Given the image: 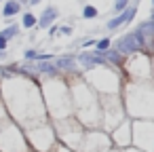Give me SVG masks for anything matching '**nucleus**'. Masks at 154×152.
<instances>
[{
    "instance_id": "obj_14",
    "label": "nucleus",
    "mask_w": 154,
    "mask_h": 152,
    "mask_svg": "<svg viewBox=\"0 0 154 152\" xmlns=\"http://www.w3.org/2000/svg\"><path fill=\"white\" fill-rule=\"evenodd\" d=\"M135 13H137V7L131 5V7H129L127 11H122L120 15H114L112 19H108V21H106V28H108L110 32H114V30H122L125 26H129V23L133 21Z\"/></svg>"
},
{
    "instance_id": "obj_27",
    "label": "nucleus",
    "mask_w": 154,
    "mask_h": 152,
    "mask_svg": "<svg viewBox=\"0 0 154 152\" xmlns=\"http://www.w3.org/2000/svg\"><path fill=\"white\" fill-rule=\"evenodd\" d=\"M57 34H59V26H51V28H49V36H51V38H55Z\"/></svg>"
},
{
    "instance_id": "obj_2",
    "label": "nucleus",
    "mask_w": 154,
    "mask_h": 152,
    "mask_svg": "<svg viewBox=\"0 0 154 152\" xmlns=\"http://www.w3.org/2000/svg\"><path fill=\"white\" fill-rule=\"evenodd\" d=\"M72 116L85 129H99V95L80 78V74L68 76Z\"/></svg>"
},
{
    "instance_id": "obj_26",
    "label": "nucleus",
    "mask_w": 154,
    "mask_h": 152,
    "mask_svg": "<svg viewBox=\"0 0 154 152\" xmlns=\"http://www.w3.org/2000/svg\"><path fill=\"white\" fill-rule=\"evenodd\" d=\"M7 120H9V116H7V110H5V106H2V99H0V125L7 123Z\"/></svg>"
},
{
    "instance_id": "obj_17",
    "label": "nucleus",
    "mask_w": 154,
    "mask_h": 152,
    "mask_svg": "<svg viewBox=\"0 0 154 152\" xmlns=\"http://www.w3.org/2000/svg\"><path fill=\"white\" fill-rule=\"evenodd\" d=\"M36 21H38V17H36L32 11H26V13L21 15V26H19V28H23V30H32V28H36Z\"/></svg>"
},
{
    "instance_id": "obj_19",
    "label": "nucleus",
    "mask_w": 154,
    "mask_h": 152,
    "mask_svg": "<svg viewBox=\"0 0 154 152\" xmlns=\"http://www.w3.org/2000/svg\"><path fill=\"white\" fill-rule=\"evenodd\" d=\"M95 17H99V9L93 5H85L82 7V19H95Z\"/></svg>"
},
{
    "instance_id": "obj_31",
    "label": "nucleus",
    "mask_w": 154,
    "mask_h": 152,
    "mask_svg": "<svg viewBox=\"0 0 154 152\" xmlns=\"http://www.w3.org/2000/svg\"><path fill=\"white\" fill-rule=\"evenodd\" d=\"M101 152H118L116 148H108V150H101Z\"/></svg>"
},
{
    "instance_id": "obj_16",
    "label": "nucleus",
    "mask_w": 154,
    "mask_h": 152,
    "mask_svg": "<svg viewBox=\"0 0 154 152\" xmlns=\"http://www.w3.org/2000/svg\"><path fill=\"white\" fill-rule=\"evenodd\" d=\"M21 13V2L19 0H5V7H2V17L5 19H13Z\"/></svg>"
},
{
    "instance_id": "obj_10",
    "label": "nucleus",
    "mask_w": 154,
    "mask_h": 152,
    "mask_svg": "<svg viewBox=\"0 0 154 152\" xmlns=\"http://www.w3.org/2000/svg\"><path fill=\"white\" fill-rule=\"evenodd\" d=\"M23 135H26V141H28L32 152H51L57 144V137H55V131H53L51 123L32 127V129L23 131Z\"/></svg>"
},
{
    "instance_id": "obj_21",
    "label": "nucleus",
    "mask_w": 154,
    "mask_h": 152,
    "mask_svg": "<svg viewBox=\"0 0 154 152\" xmlns=\"http://www.w3.org/2000/svg\"><path fill=\"white\" fill-rule=\"evenodd\" d=\"M110 47H112V38H110V36H106V38H99V40L95 42V51H99V53L108 51Z\"/></svg>"
},
{
    "instance_id": "obj_15",
    "label": "nucleus",
    "mask_w": 154,
    "mask_h": 152,
    "mask_svg": "<svg viewBox=\"0 0 154 152\" xmlns=\"http://www.w3.org/2000/svg\"><path fill=\"white\" fill-rule=\"evenodd\" d=\"M57 17H59V9H57L55 5H49V7L42 9V13H40L38 21H36V28L49 30L51 26H55V19H57Z\"/></svg>"
},
{
    "instance_id": "obj_12",
    "label": "nucleus",
    "mask_w": 154,
    "mask_h": 152,
    "mask_svg": "<svg viewBox=\"0 0 154 152\" xmlns=\"http://www.w3.org/2000/svg\"><path fill=\"white\" fill-rule=\"evenodd\" d=\"M108 148H114V146H112V139H110V135L106 131H101V129H85V135H82L78 152H101V150H108Z\"/></svg>"
},
{
    "instance_id": "obj_13",
    "label": "nucleus",
    "mask_w": 154,
    "mask_h": 152,
    "mask_svg": "<svg viewBox=\"0 0 154 152\" xmlns=\"http://www.w3.org/2000/svg\"><path fill=\"white\" fill-rule=\"evenodd\" d=\"M108 135H110L112 146H114L116 150H125V148H129V146H131V120L125 118V120H122L116 129H112Z\"/></svg>"
},
{
    "instance_id": "obj_22",
    "label": "nucleus",
    "mask_w": 154,
    "mask_h": 152,
    "mask_svg": "<svg viewBox=\"0 0 154 152\" xmlns=\"http://www.w3.org/2000/svg\"><path fill=\"white\" fill-rule=\"evenodd\" d=\"M23 59H26L28 64H30V61H36V59H38V51H36V49H26Z\"/></svg>"
},
{
    "instance_id": "obj_30",
    "label": "nucleus",
    "mask_w": 154,
    "mask_h": 152,
    "mask_svg": "<svg viewBox=\"0 0 154 152\" xmlns=\"http://www.w3.org/2000/svg\"><path fill=\"white\" fill-rule=\"evenodd\" d=\"M152 85H154V53H152Z\"/></svg>"
},
{
    "instance_id": "obj_29",
    "label": "nucleus",
    "mask_w": 154,
    "mask_h": 152,
    "mask_svg": "<svg viewBox=\"0 0 154 152\" xmlns=\"http://www.w3.org/2000/svg\"><path fill=\"white\" fill-rule=\"evenodd\" d=\"M19 2H21V5H38L40 0H19Z\"/></svg>"
},
{
    "instance_id": "obj_4",
    "label": "nucleus",
    "mask_w": 154,
    "mask_h": 152,
    "mask_svg": "<svg viewBox=\"0 0 154 152\" xmlns=\"http://www.w3.org/2000/svg\"><path fill=\"white\" fill-rule=\"evenodd\" d=\"M42 104L49 116V123L63 120L72 116V101H70V87L63 76H49L38 80Z\"/></svg>"
},
{
    "instance_id": "obj_23",
    "label": "nucleus",
    "mask_w": 154,
    "mask_h": 152,
    "mask_svg": "<svg viewBox=\"0 0 154 152\" xmlns=\"http://www.w3.org/2000/svg\"><path fill=\"white\" fill-rule=\"evenodd\" d=\"M95 42H97L95 38H85V40L80 42V49H82V51H85V49H91V47L95 49Z\"/></svg>"
},
{
    "instance_id": "obj_9",
    "label": "nucleus",
    "mask_w": 154,
    "mask_h": 152,
    "mask_svg": "<svg viewBox=\"0 0 154 152\" xmlns=\"http://www.w3.org/2000/svg\"><path fill=\"white\" fill-rule=\"evenodd\" d=\"M0 152H32L23 131L11 118L0 125Z\"/></svg>"
},
{
    "instance_id": "obj_18",
    "label": "nucleus",
    "mask_w": 154,
    "mask_h": 152,
    "mask_svg": "<svg viewBox=\"0 0 154 152\" xmlns=\"http://www.w3.org/2000/svg\"><path fill=\"white\" fill-rule=\"evenodd\" d=\"M19 30H21V28H19L17 23H9L7 28H2V32H0V36H2V38H5V40L9 42V40H13V38H15V36L19 34Z\"/></svg>"
},
{
    "instance_id": "obj_25",
    "label": "nucleus",
    "mask_w": 154,
    "mask_h": 152,
    "mask_svg": "<svg viewBox=\"0 0 154 152\" xmlns=\"http://www.w3.org/2000/svg\"><path fill=\"white\" fill-rule=\"evenodd\" d=\"M51 152H74V150H70L68 146H63V144H59V141H57V144H55V148H53Z\"/></svg>"
},
{
    "instance_id": "obj_7",
    "label": "nucleus",
    "mask_w": 154,
    "mask_h": 152,
    "mask_svg": "<svg viewBox=\"0 0 154 152\" xmlns=\"http://www.w3.org/2000/svg\"><path fill=\"white\" fill-rule=\"evenodd\" d=\"M127 118L120 95H99V129L110 133Z\"/></svg>"
},
{
    "instance_id": "obj_5",
    "label": "nucleus",
    "mask_w": 154,
    "mask_h": 152,
    "mask_svg": "<svg viewBox=\"0 0 154 152\" xmlns=\"http://www.w3.org/2000/svg\"><path fill=\"white\" fill-rule=\"evenodd\" d=\"M80 78L97 93V95H120L122 89V74L120 70L108 68V66H97L80 74Z\"/></svg>"
},
{
    "instance_id": "obj_11",
    "label": "nucleus",
    "mask_w": 154,
    "mask_h": 152,
    "mask_svg": "<svg viewBox=\"0 0 154 152\" xmlns=\"http://www.w3.org/2000/svg\"><path fill=\"white\" fill-rule=\"evenodd\" d=\"M131 146L139 152H154V120H131Z\"/></svg>"
},
{
    "instance_id": "obj_1",
    "label": "nucleus",
    "mask_w": 154,
    "mask_h": 152,
    "mask_svg": "<svg viewBox=\"0 0 154 152\" xmlns=\"http://www.w3.org/2000/svg\"><path fill=\"white\" fill-rule=\"evenodd\" d=\"M0 99H2V106L7 110V116L21 131L49 123L38 82L23 72H17V70L5 72L2 70V76H0Z\"/></svg>"
},
{
    "instance_id": "obj_24",
    "label": "nucleus",
    "mask_w": 154,
    "mask_h": 152,
    "mask_svg": "<svg viewBox=\"0 0 154 152\" xmlns=\"http://www.w3.org/2000/svg\"><path fill=\"white\" fill-rule=\"evenodd\" d=\"M72 32H74L72 26H59V34H63V36H72Z\"/></svg>"
},
{
    "instance_id": "obj_28",
    "label": "nucleus",
    "mask_w": 154,
    "mask_h": 152,
    "mask_svg": "<svg viewBox=\"0 0 154 152\" xmlns=\"http://www.w3.org/2000/svg\"><path fill=\"white\" fill-rule=\"evenodd\" d=\"M7 49H9V42H7L2 36H0V51H7Z\"/></svg>"
},
{
    "instance_id": "obj_8",
    "label": "nucleus",
    "mask_w": 154,
    "mask_h": 152,
    "mask_svg": "<svg viewBox=\"0 0 154 152\" xmlns=\"http://www.w3.org/2000/svg\"><path fill=\"white\" fill-rule=\"evenodd\" d=\"M51 127H53L55 137H57L59 144H63V146H68L70 150L78 152L80 141H82V135H85V127H82L74 116L63 118V120H55V123H51Z\"/></svg>"
},
{
    "instance_id": "obj_20",
    "label": "nucleus",
    "mask_w": 154,
    "mask_h": 152,
    "mask_svg": "<svg viewBox=\"0 0 154 152\" xmlns=\"http://www.w3.org/2000/svg\"><path fill=\"white\" fill-rule=\"evenodd\" d=\"M131 7V0H114V7H112V13L114 15H120L122 11H127Z\"/></svg>"
},
{
    "instance_id": "obj_3",
    "label": "nucleus",
    "mask_w": 154,
    "mask_h": 152,
    "mask_svg": "<svg viewBox=\"0 0 154 152\" xmlns=\"http://www.w3.org/2000/svg\"><path fill=\"white\" fill-rule=\"evenodd\" d=\"M122 108L129 120H154V85L122 80Z\"/></svg>"
},
{
    "instance_id": "obj_6",
    "label": "nucleus",
    "mask_w": 154,
    "mask_h": 152,
    "mask_svg": "<svg viewBox=\"0 0 154 152\" xmlns=\"http://www.w3.org/2000/svg\"><path fill=\"white\" fill-rule=\"evenodd\" d=\"M120 74L129 82H152V55L133 53L122 57Z\"/></svg>"
}]
</instances>
